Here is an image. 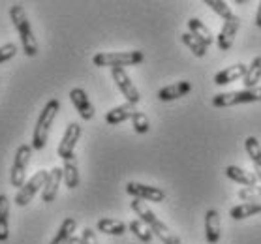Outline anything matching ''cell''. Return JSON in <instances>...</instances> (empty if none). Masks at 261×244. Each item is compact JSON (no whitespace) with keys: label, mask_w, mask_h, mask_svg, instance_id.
<instances>
[{"label":"cell","mask_w":261,"mask_h":244,"mask_svg":"<svg viewBox=\"0 0 261 244\" xmlns=\"http://www.w3.org/2000/svg\"><path fill=\"white\" fill-rule=\"evenodd\" d=\"M252 101H261V87L216 94L213 98V105H214V107H233V105L252 103Z\"/></svg>","instance_id":"cell-5"},{"label":"cell","mask_w":261,"mask_h":244,"mask_svg":"<svg viewBox=\"0 0 261 244\" xmlns=\"http://www.w3.org/2000/svg\"><path fill=\"white\" fill-rule=\"evenodd\" d=\"M47 179H49V171H45V169L34 173V177L30 180H27L21 190H17V194H15V205H17V207H27V205L34 199L36 194L40 190H43Z\"/></svg>","instance_id":"cell-7"},{"label":"cell","mask_w":261,"mask_h":244,"mask_svg":"<svg viewBox=\"0 0 261 244\" xmlns=\"http://www.w3.org/2000/svg\"><path fill=\"white\" fill-rule=\"evenodd\" d=\"M62 180H64V171H62L60 167H53V169L49 171V179L42 190L43 203H53L55 199H57V194H59V188Z\"/></svg>","instance_id":"cell-13"},{"label":"cell","mask_w":261,"mask_h":244,"mask_svg":"<svg viewBox=\"0 0 261 244\" xmlns=\"http://www.w3.org/2000/svg\"><path fill=\"white\" fill-rule=\"evenodd\" d=\"M255 26L261 29V2L257 4V12H255Z\"/></svg>","instance_id":"cell-34"},{"label":"cell","mask_w":261,"mask_h":244,"mask_svg":"<svg viewBox=\"0 0 261 244\" xmlns=\"http://www.w3.org/2000/svg\"><path fill=\"white\" fill-rule=\"evenodd\" d=\"M224 173H226L227 179H231L233 182H237V184H243L244 188L257 186V182H259V180L255 179L254 173L246 171V169H243V167H239V166H227Z\"/></svg>","instance_id":"cell-18"},{"label":"cell","mask_w":261,"mask_h":244,"mask_svg":"<svg viewBox=\"0 0 261 244\" xmlns=\"http://www.w3.org/2000/svg\"><path fill=\"white\" fill-rule=\"evenodd\" d=\"M180 40H182L184 45H186V47L190 49V51H192L194 55H196V57H199V59L207 55V45H203V43L199 42L197 38L192 36L190 32H184L182 36H180Z\"/></svg>","instance_id":"cell-28"},{"label":"cell","mask_w":261,"mask_h":244,"mask_svg":"<svg viewBox=\"0 0 261 244\" xmlns=\"http://www.w3.org/2000/svg\"><path fill=\"white\" fill-rule=\"evenodd\" d=\"M111 75H113V81L117 83L119 90L124 94L126 101L137 105V103L141 101V94H139V90L136 89V85L132 83L130 75L126 73L124 68H111Z\"/></svg>","instance_id":"cell-9"},{"label":"cell","mask_w":261,"mask_h":244,"mask_svg":"<svg viewBox=\"0 0 261 244\" xmlns=\"http://www.w3.org/2000/svg\"><path fill=\"white\" fill-rule=\"evenodd\" d=\"M70 100H71V103H73V107L77 109V113H79V117L83 120H92L94 119V115H96V111H94V105L90 103V100H89V96H87V92H85L83 89H71L70 90Z\"/></svg>","instance_id":"cell-12"},{"label":"cell","mask_w":261,"mask_h":244,"mask_svg":"<svg viewBox=\"0 0 261 244\" xmlns=\"http://www.w3.org/2000/svg\"><path fill=\"white\" fill-rule=\"evenodd\" d=\"M10 17H12V23L15 24V29L19 32V38H21V43H23V51L27 57H36L38 55V42L34 38V32H32V26H30V21L27 17V12L21 4H13L10 8Z\"/></svg>","instance_id":"cell-3"},{"label":"cell","mask_w":261,"mask_h":244,"mask_svg":"<svg viewBox=\"0 0 261 244\" xmlns=\"http://www.w3.org/2000/svg\"><path fill=\"white\" fill-rule=\"evenodd\" d=\"M188 29H190V34L194 38H197L199 42L203 43V45H213L214 43V36L213 32L208 30V26L205 23H201L197 17H192L190 21H188Z\"/></svg>","instance_id":"cell-20"},{"label":"cell","mask_w":261,"mask_h":244,"mask_svg":"<svg viewBox=\"0 0 261 244\" xmlns=\"http://www.w3.org/2000/svg\"><path fill=\"white\" fill-rule=\"evenodd\" d=\"M248 72V66L243 64V62H237V64L229 66V68H224L222 72H218L214 75V85H227L233 83V81H239L243 79Z\"/></svg>","instance_id":"cell-15"},{"label":"cell","mask_w":261,"mask_h":244,"mask_svg":"<svg viewBox=\"0 0 261 244\" xmlns=\"http://www.w3.org/2000/svg\"><path fill=\"white\" fill-rule=\"evenodd\" d=\"M132 210L136 212L139 220L147 224L148 229L152 231V235H156V237L160 238L162 244H180V238L169 229L167 224H164V222L150 210V207H148L147 203H143L141 199H134V201H132Z\"/></svg>","instance_id":"cell-1"},{"label":"cell","mask_w":261,"mask_h":244,"mask_svg":"<svg viewBox=\"0 0 261 244\" xmlns=\"http://www.w3.org/2000/svg\"><path fill=\"white\" fill-rule=\"evenodd\" d=\"M255 214H261V199H257V201H244L229 210V216L237 222L244 220V218H250V216H255Z\"/></svg>","instance_id":"cell-19"},{"label":"cell","mask_w":261,"mask_h":244,"mask_svg":"<svg viewBox=\"0 0 261 244\" xmlns=\"http://www.w3.org/2000/svg\"><path fill=\"white\" fill-rule=\"evenodd\" d=\"M137 113V109L134 103H122L119 107L111 109V111H107L106 113V122L109 126H117V124H122L126 120H132V117Z\"/></svg>","instance_id":"cell-16"},{"label":"cell","mask_w":261,"mask_h":244,"mask_svg":"<svg viewBox=\"0 0 261 244\" xmlns=\"http://www.w3.org/2000/svg\"><path fill=\"white\" fill-rule=\"evenodd\" d=\"M244 149H246V154H248L250 160L254 161V166L261 167V143L257 141V137H246Z\"/></svg>","instance_id":"cell-26"},{"label":"cell","mask_w":261,"mask_h":244,"mask_svg":"<svg viewBox=\"0 0 261 244\" xmlns=\"http://www.w3.org/2000/svg\"><path fill=\"white\" fill-rule=\"evenodd\" d=\"M190 90H192L190 81H178V83L167 85V87L158 90V100H162V101L178 100V98H182V96L188 94Z\"/></svg>","instance_id":"cell-17"},{"label":"cell","mask_w":261,"mask_h":244,"mask_svg":"<svg viewBox=\"0 0 261 244\" xmlns=\"http://www.w3.org/2000/svg\"><path fill=\"white\" fill-rule=\"evenodd\" d=\"M19 53V47L15 43H6V45H2L0 47V64H4L8 60H12L15 55Z\"/></svg>","instance_id":"cell-32"},{"label":"cell","mask_w":261,"mask_h":244,"mask_svg":"<svg viewBox=\"0 0 261 244\" xmlns=\"http://www.w3.org/2000/svg\"><path fill=\"white\" fill-rule=\"evenodd\" d=\"M75 229H77V222H75V218H64V222L60 224L55 238L49 244H70V240L73 238Z\"/></svg>","instance_id":"cell-22"},{"label":"cell","mask_w":261,"mask_h":244,"mask_svg":"<svg viewBox=\"0 0 261 244\" xmlns=\"http://www.w3.org/2000/svg\"><path fill=\"white\" fill-rule=\"evenodd\" d=\"M126 194L134 196V199H141V201L150 203H162L166 199V192L156 186L141 184V182H128L126 184Z\"/></svg>","instance_id":"cell-10"},{"label":"cell","mask_w":261,"mask_h":244,"mask_svg":"<svg viewBox=\"0 0 261 244\" xmlns=\"http://www.w3.org/2000/svg\"><path fill=\"white\" fill-rule=\"evenodd\" d=\"M132 124H134V130H136V133H147V131L150 130V124H148L147 115L141 113V111H137V113L132 117Z\"/></svg>","instance_id":"cell-30"},{"label":"cell","mask_w":261,"mask_h":244,"mask_svg":"<svg viewBox=\"0 0 261 244\" xmlns=\"http://www.w3.org/2000/svg\"><path fill=\"white\" fill-rule=\"evenodd\" d=\"M239 199H243V201H257V199H261V184L241 188L239 190Z\"/></svg>","instance_id":"cell-31"},{"label":"cell","mask_w":261,"mask_h":244,"mask_svg":"<svg viewBox=\"0 0 261 244\" xmlns=\"http://www.w3.org/2000/svg\"><path fill=\"white\" fill-rule=\"evenodd\" d=\"M81 238H83V244H100L98 242V237H96L94 229H90V227H85Z\"/></svg>","instance_id":"cell-33"},{"label":"cell","mask_w":261,"mask_h":244,"mask_svg":"<svg viewBox=\"0 0 261 244\" xmlns=\"http://www.w3.org/2000/svg\"><path fill=\"white\" fill-rule=\"evenodd\" d=\"M81 133H83V130H81V126H79L77 122H70V124H68L64 135H62V139H60L59 149H57L59 158H62V160L66 161L75 156L73 154V150H75V145H77Z\"/></svg>","instance_id":"cell-8"},{"label":"cell","mask_w":261,"mask_h":244,"mask_svg":"<svg viewBox=\"0 0 261 244\" xmlns=\"http://www.w3.org/2000/svg\"><path fill=\"white\" fill-rule=\"evenodd\" d=\"M10 199L6 194H0V242L10 238Z\"/></svg>","instance_id":"cell-23"},{"label":"cell","mask_w":261,"mask_h":244,"mask_svg":"<svg viewBox=\"0 0 261 244\" xmlns=\"http://www.w3.org/2000/svg\"><path fill=\"white\" fill-rule=\"evenodd\" d=\"M205 4H207V6L211 8L216 15H218V17L224 19V21H227V19H231L233 15H235V13H233V10L229 8V4H227V2H224V0H207Z\"/></svg>","instance_id":"cell-29"},{"label":"cell","mask_w":261,"mask_h":244,"mask_svg":"<svg viewBox=\"0 0 261 244\" xmlns=\"http://www.w3.org/2000/svg\"><path fill=\"white\" fill-rule=\"evenodd\" d=\"M62 171H64V182H66V188H70V190H75L81 182L79 179V166H77V158L73 156L70 160L64 161V167H62Z\"/></svg>","instance_id":"cell-24"},{"label":"cell","mask_w":261,"mask_h":244,"mask_svg":"<svg viewBox=\"0 0 261 244\" xmlns=\"http://www.w3.org/2000/svg\"><path fill=\"white\" fill-rule=\"evenodd\" d=\"M259 79H261V57H255L252 60V64L248 66V72L243 77L244 89H255L259 87Z\"/></svg>","instance_id":"cell-25"},{"label":"cell","mask_w":261,"mask_h":244,"mask_svg":"<svg viewBox=\"0 0 261 244\" xmlns=\"http://www.w3.org/2000/svg\"><path fill=\"white\" fill-rule=\"evenodd\" d=\"M32 145H21L17 150H15V158H13V166H12V175H10V182H12L13 188H23L24 182H27V169H29L30 158H32Z\"/></svg>","instance_id":"cell-6"},{"label":"cell","mask_w":261,"mask_h":244,"mask_svg":"<svg viewBox=\"0 0 261 244\" xmlns=\"http://www.w3.org/2000/svg\"><path fill=\"white\" fill-rule=\"evenodd\" d=\"M128 229H130L134 235H136L141 242H150L152 240V231L148 229V226L145 224V222H141V220H134V222H130V226H128Z\"/></svg>","instance_id":"cell-27"},{"label":"cell","mask_w":261,"mask_h":244,"mask_svg":"<svg viewBox=\"0 0 261 244\" xmlns=\"http://www.w3.org/2000/svg\"><path fill=\"white\" fill-rule=\"evenodd\" d=\"M70 244H83V238H81V237H75V235H73V238L70 240Z\"/></svg>","instance_id":"cell-35"},{"label":"cell","mask_w":261,"mask_h":244,"mask_svg":"<svg viewBox=\"0 0 261 244\" xmlns=\"http://www.w3.org/2000/svg\"><path fill=\"white\" fill-rule=\"evenodd\" d=\"M220 233H222V222H220V212L216 208H208L205 214V237L208 244H218Z\"/></svg>","instance_id":"cell-14"},{"label":"cell","mask_w":261,"mask_h":244,"mask_svg":"<svg viewBox=\"0 0 261 244\" xmlns=\"http://www.w3.org/2000/svg\"><path fill=\"white\" fill-rule=\"evenodd\" d=\"M239 26H241V19L237 15H233L231 19L224 21L222 24V30L218 32V38H216V45H218L220 51H229L233 47V42H235V36L239 32Z\"/></svg>","instance_id":"cell-11"},{"label":"cell","mask_w":261,"mask_h":244,"mask_svg":"<svg viewBox=\"0 0 261 244\" xmlns=\"http://www.w3.org/2000/svg\"><path fill=\"white\" fill-rule=\"evenodd\" d=\"M145 60L143 51H120V53H96L92 64L98 68H126L141 64Z\"/></svg>","instance_id":"cell-4"},{"label":"cell","mask_w":261,"mask_h":244,"mask_svg":"<svg viewBox=\"0 0 261 244\" xmlns=\"http://www.w3.org/2000/svg\"><path fill=\"white\" fill-rule=\"evenodd\" d=\"M96 227H98L100 233H106V235H111V237H122L128 231V226L124 222L115 220V218H100Z\"/></svg>","instance_id":"cell-21"},{"label":"cell","mask_w":261,"mask_h":244,"mask_svg":"<svg viewBox=\"0 0 261 244\" xmlns=\"http://www.w3.org/2000/svg\"><path fill=\"white\" fill-rule=\"evenodd\" d=\"M59 111H60V101L57 98L49 100L45 103V107L42 109V113H40V117L36 120V128H34V133H32V143H30L34 150L45 149L49 139V131H51V126H53L55 117H57Z\"/></svg>","instance_id":"cell-2"}]
</instances>
